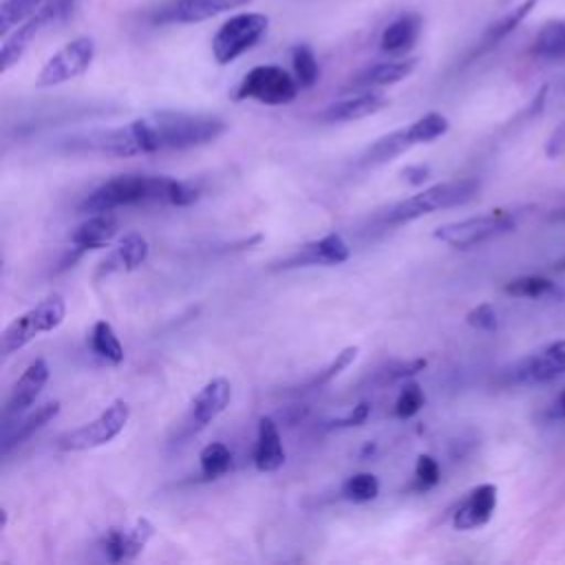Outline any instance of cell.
Returning <instances> with one entry per match:
<instances>
[{
    "instance_id": "cell-1",
    "label": "cell",
    "mask_w": 565,
    "mask_h": 565,
    "mask_svg": "<svg viewBox=\"0 0 565 565\" xmlns=\"http://www.w3.org/2000/svg\"><path fill=\"white\" fill-rule=\"evenodd\" d=\"M225 130L227 124L218 115L159 110L126 126L68 137L66 150L106 157H137L203 146L218 139Z\"/></svg>"
},
{
    "instance_id": "cell-2",
    "label": "cell",
    "mask_w": 565,
    "mask_h": 565,
    "mask_svg": "<svg viewBox=\"0 0 565 565\" xmlns=\"http://www.w3.org/2000/svg\"><path fill=\"white\" fill-rule=\"evenodd\" d=\"M196 199L199 188L188 181L152 174H119L104 181L90 194H86L84 201L77 205V212L99 214L141 203H166L183 207L194 203Z\"/></svg>"
},
{
    "instance_id": "cell-3",
    "label": "cell",
    "mask_w": 565,
    "mask_h": 565,
    "mask_svg": "<svg viewBox=\"0 0 565 565\" xmlns=\"http://www.w3.org/2000/svg\"><path fill=\"white\" fill-rule=\"evenodd\" d=\"M479 188H481V183L475 177L435 183V185L424 188L422 192L391 205L384 214V223L386 225H402V223L415 221L419 216L433 214L437 210H448V207L463 205V203H468L477 196Z\"/></svg>"
},
{
    "instance_id": "cell-4",
    "label": "cell",
    "mask_w": 565,
    "mask_h": 565,
    "mask_svg": "<svg viewBox=\"0 0 565 565\" xmlns=\"http://www.w3.org/2000/svg\"><path fill=\"white\" fill-rule=\"evenodd\" d=\"M519 225L516 210H492L488 214L468 216L461 221L439 225L433 236L452 249H475L503 234L514 232Z\"/></svg>"
},
{
    "instance_id": "cell-5",
    "label": "cell",
    "mask_w": 565,
    "mask_h": 565,
    "mask_svg": "<svg viewBox=\"0 0 565 565\" xmlns=\"http://www.w3.org/2000/svg\"><path fill=\"white\" fill-rule=\"evenodd\" d=\"M66 316V302L60 294H51L44 300H40L35 307L24 311L22 316L13 318L0 338V351L4 358L26 347L31 340H35L40 333H49L57 329L64 322Z\"/></svg>"
},
{
    "instance_id": "cell-6",
    "label": "cell",
    "mask_w": 565,
    "mask_h": 565,
    "mask_svg": "<svg viewBox=\"0 0 565 565\" xmlns=\"http://www.w3.org/2000/svg\"><path fill=\"white\" fill-rule=\"evenodd\" d=\"M300 90L298 79L276 64H260L245 73L234 90V99H254L265 106H282L296 99Z\"/></svg>"
},
{
    "instance_id": "cell-7",
    "label": "cell",
    "mask_w": 565,
    "mask_h": 565,
    "mask_svg": "<svg viewBox=\"0 0 565 565\" xmlns=\"http://www.w3.org/2000/svg\"><path fill=\"white\" fill-rule=\"evenodd\" d=\"M130 419V406L126 399H113L95 419L64 433L57 439V448L64 452H79L99 448L113 441Z\"/></svg>"
},
{
    "instance_id": "cell-8",
    "label": "cell",
    "mask_w": 565,
    "mask_h": 565,
    "mask_svg": "<svg viewBox=\"0 0 565 565\" xmlns=\"http://www.w3.org/2000/svg\"><path fill=\"white\" fill-rule=\"evenodd\" d=\"M269 18L263 13H236L225 20L212 38V55L218 64H230L249 51L267 31Z\"/></svg>"
},
{
    "instance_id": "cell-9",
    "label": "cell",
    "mask_w": 565,
    "mask_h": 565,
    "mask_svg": "<svg viewBox=\"0 0 565 565\" xmlns=\"http://www.w3.org/2000/svg\"><path fill=\"white\" fill-rule=\"evenodd\" d=\"M93 57H95V42L86 35H79V38L66 42L60 51H55L44 62V66L38 73L35 84L40 88H49V86H57L68 79H75L88 71Z\"/></svg>"
},
{
    "instance_id": "cell-10",
    "label": "cell",
    "mask_w": 565,
    "mask_h": 565,
    "mask_svg": "<svg viewBox=\"0 0 565 565\" xmlns=\"http://www.w3.org/2000/svg\"><path fill=\"white\" fill-rule=\"evenodd\" d=\"M73 2L75 0H51V2H44L29 20L18 24L13 29V33H7L4 42H2V49H0V71L7 73L13 64H18L20 57L24 55V51L29 49V44L35 40V35L46 24H51L57 18H62L64 13H68Z\"/></svg>"
},
{
    "instance_id": "cell-11",
    "label": "cell",
    "mask_w": 565,
    "mask_h": 565,
    "mask_svg": "<svg viewBox=\"0 0 565 565\" xmlns=\"http://www.w3.org/2000/svg\"><path fill=\"white\" fill-rule=\"evenodd\" d=\"M349 245L338 232H329L316 241H309L280 260L271 263L269 269H298V267H333L349 260Z\"/></svg>"
},
{
    "instance_id": "cell-12",
    "label": "cell",
    "mask_w": 565,
    "mask_h": 565,
    "mask_svg": "<svg viewBox=\"0 0 565 565\" xmlns=\"http://www.w3.org/2000/svg\"><path fill=\"white\" fill-rule=\"evenodd\" d=\"M508 375L514 384H545L565 375V340H554L521 358L508 369Z\"/></svg>"
},
{
    "instance_id": "cell-13",
    "label": "cell",
    "mask_w": 565,
    "mask_h": 565,
    "mask_svg": "<svg viewBox=\"0 0 565 565\" xmlns=\"http://www.w3.org/2000/svg\"><path fill=\"white\" fill-rule=\"evenodd\" d=\"M154 532V525L146 516H139L130 527H108L99 539V547L110 563L132 561L143 552Z\"/></svg>"
},
{
    "instance_id": "cell-14",
    "label": "cell",
    "mask_w": 565,
    "mask_h": 565,
    "mask_svg": "<svg viewBox=\"0 0 565 565\" xmlns=\"http://www.w3.org/2000/svg\"><path fill=\"white\" fill-rule=\"evenodd\" d=\"M51 377V369L49 362L44 358H35L24 371L22 375L15 380V384L11 386V393L4 402V411L2 417L4 422L20 417L24 411H29V406L40 397L42 388L46 386Z\"/></svg>"
},
{
    "instance_id": "cell-15",
    "label": "cell",
    "mask_w": 565,
    "mask_h": 565,
    "mask_svg": "<svg viewBox=\"0 0 565 565\" xmlns=\"http://www.w3.org/2000/svg\"><path fill=\"white\" fill-rule=\"evenodd\" d=\"M497 510V486L479 483L475 486L452 512V527L459 532L483 527Z\"/></svg>"
},
{
    "instance_id": "cell-16",
    "label": "cell",
    "mask_w": 565,
    "mask_h": 565,
    "mask_svg": "<svg viewBox=\"0 0 565 565\" xmlns=\"http://www.w3.org/2000/svg\"><path fill=\"white\" fill-rule=\"evenodd\" d=\"M388 106V97L377 90H362L351 97H344L340 102L329 104L324 110L316 115L322 124H344V121H358L364 117H371Z\"/></svg>"
},
{
    "instance_id": "cell-17",
    "label": "cell",
    "mask_w": 565,
    "mask_h": 565,
    "mask_svg": "<svg viewBox=\"0 0 565 565\" xmlns=\"http://www.w3.org/2000/svg\"><path fill=\"white\" fill-rule=\"evenodd\" d=\"M415 66H417L415 57L393 60V62H377V64H371V66L358 71L344 84L342 90L362 93V90H371V88H377V86H391V84H397V82L406 79L415 71Z\"/></svg>"
},
{
    "instance_id": "cell-18",
    "label": "cell",
    "mask_w": 565,
    "mask_h": 565,
    "mask_svg": "<svg viewBox=\"0 0 565 565\" xmlns=\"http://www.w3.org/2000/svg\"><path fill=\"white\" fill-rule=\"evenodd\" d=\"M60 402L53 399V402H46L42 406H38L35 411L22 415V417H15V419H9L4 422L2 426V439H0V450L2 455H9L15 446L24 444L33 433H38L40 428H44L53 417H57L60 413Z\"/></svg>"
},
{
    "instance_id": "cell-19",
    "label": "cell",
    "mask_w": 565,
    "mask_h": 565,
    "mask_svg": "<svg viewBox=\"0 0 565 565\" xmlns=\"http://www.w3.org/2000/svg\"><path fill=\"white\" fill-rule=\"evenodd\" d=\"M232 399V384L225 377H214L201 386V391L190 402V422L196 428L207 426L216 419Z\"/></svg>"
},
{
    "instance_id": "cell-20",
    "label": "cell",
    "mask_w": 565,
    "mask_h": 565,
    "mask_svg": "<svg viewBox=\"0 0 565 565\" xmlns=\"http://www.w3.org/2000/svg\"><path fill=\"white\" fill-rule=\"evenodd\" d=\"M146 258H148V241L137 232H128L106 254V258L99 260L97 278L106 274H117V271H135L137 267L143 265Z\"/></svg>"
},
{
    "instance_id": "cell-21",
    "label": "cell",
    "mask_w": 565,
    "mask_h": 565,
    "mask_svg": "<svg viewBox=\"0 0 565 565\" xmlns=\"http://www.w3.org/2000/svg\"><path fill=\"white\" fill-rule=\"evenodd\" d=\"M285 446L278 433L276 422L269 415H263L258 419L256 430V444H254V466L258 472H276L285 466Z\"/></svg>"
},
{
    "instance_id": "cell-22",
    "label": "cell",
    "mask_w": 565,
    "mask_h": 565,
    "mask_svg": "<svg viewBox=\"0 0 565 565\" xmlns=\"http://www.w3.org/2000/svg\"><path fill=\"white\" fill-rule=\"evenodd\" d=\"M117 230H119V223L110 212L90 214L84 223H79L71 232V245L82 252L104 249L113 243V238L117 236Z\"/></svg>"
},
{
    "instance_id": "cell-23",
    "label": "cell",
    "mask_w": 565,
    "mask_h": 565,
    "mask_svg": "<svg viewBox=\"0 0 565 565\" xmlns=\"http://www.w3.org/2000/svg\"><path fill=\"white\" fill-rule=\"evenodd\" d=\"M247 2H252V0H174L163 11L161 20L192 24V22H201V20L214 18L218 13H225L230 9H238Z\"/></svg>"
},
{
    "instance_id": "cell-24",
    "label": "cell",
    "mask_w": 565,
    "mask_h": 565,
    "mask_svg": "<svg viewBox=\"0 0 565 565\" xmlns=\"http://www.w3.org/2000/svg\"><path fill=\"white\" fill-rule=\"evenodd\" d=\"M415 146V141L408 135V128H397L388 135H382L380 139H375L371 146H366V150L358 157V166L362 168H373V166H382L393 161L395 157L404 154L406 150H411Z\"/></svg>"
},
{
    "instance_id": "cell-25",
    "label": "cell",
    "mask_w": 565,
    "mask_h": 565,
    "mask_svg": "<svg viewBox=\"0 0 565 565\" xmlns=\"http://www.w3.org/2000/svg\"><path fill=\"white\" fill-rule=\"evenodd\" d=\"M422 31V18L417 13H402L395 18L380 35V51L382 53H406L415 46Z\"/></svg>"
},
{
    "instance_id": "cell-26",
    "label": "cell",
    "mask_w": 565,
    "mask_h": 565,
    "mask_svg": "<svg viewBox=\"0 0 565 565\" xmlns=\"http://www.w3.org/2000/svg\"><path fill=\"white\" fill-rule=\"evenodd\" d=\"M536 2H539V0H523V2H519L516 7H512L510 11H505L499 20H494V22L486 29V33L481 35L479 46L475 49V55H481V53L490 51L492 46H497L501 40H505V38L532 13V9L536 7Z\"/></svg>"
},
{
    "instance_id": "cell-27",
    "label": "cell",
    "mask_w": 565,
    "mask_h": 565,
    "mask_svg": "<svg viewBox=\"0 0 565 565\" xmlns=\"http://www.w3.org/2000/svg\"><path fill=\"white\" fill-rule=\"evenodd\" d=\"M532 55L545 62H565V18L545 22L534 42H532Z\"/></svg>"
},
{
    "instance_id": "cell-28",
    "label": "cell",
    "mask_w": 565,
    "mask_h": 565,
    "mask_svg": "<svg viewBox=\"0 0 565 565\" xmlns=\"http://www.w3.org/2000/svg\"><path fill=\"white\" fill-rule=\"evenodd\" d=\"M90 349L97 358H102L108 364H121L124 362V347L108 320H97L88 335Z\"/></svg>"
},
{
    "instance_id": "cell-29",
    "label": "cell",
    "mask_w": 565,
    "mask_h": 565,
    "mask_svg": "<svg viewBox=\"0 0 565 565\" xmlns=\"http://www.w3.org/2000/svg\"><path fill=\"white\" fill-rule=\"evenodd\" d=\"M426 360L424 358H415V360H391L386 364H382L380 369H375L369 377V382L373 386H388L395 382H406L408 377L417 375L419 371L426 369Z\"/></svg>"
},
{
    "instance_id": "cell-30",
    "label": "cell",
    "mask_w": 565,
    "mask_h": 565,
    "mask_svg": "<svg viewBox=\"0 0 565 565\" xmlns=\"http://www.w3.org/2000/svg\"><path fill=\"white\" fill-rule=\"evenodd\" d=\"M199 466H201V477L212 481L221 479L232 470V452L223 441H212L201 448L199 452Z\"/></svg>"
},
{
    "instance_id": "cell-31",
    "label": "cell",
    "mask_w": 565,
    "mask_h": 565,
    "mask_svg": "<svg viewBox=\"0 0 565 565\" xmlns=\"http://www.w3.org/2000/svg\"><path fill=\"white\" fill-rule=\"evenodd\" d=\"M503 291L508 296H514V298H532V300H539V298H547V296H554L558 289H556V282H552L550 278L545 276H519V278H512L503 285Z\"/></svg>"
},
{
    "instance_id": "cell-32",
    "label": "cell",
    "mask_w": 565,
    "mask_h": 565,
    "mask_svg": "<svg viewBox=\"0 0 565 565\" xmlns=\"http://www.w3.org/2000/svg\"><path fill=\"white\" fill-rule=\"evenodd\" d=\"M340 494H342V499H347L351 503H369V501L377 499L380 481L371 472H355L342 481Z\"/></svg>"
},
{
    "instance_id": "cell-33",
    "label": "cell",
    "mask_w": 565,
    "mask_h": 565,
    "mask_svg": "<svg viewBox=\"0 0 565 565\" xmlns=\"http://www.w3.org/2000/svg\"><path fill=\"white\" fill-rule=\"evenodd\" d=\"M406 128H408L411 139H413L415 146H417V143H430V141L444 137V135L448 132V128H450V121H448L446 115L430 110V113L422 115L419 119H415V121H413L411 126H406Z\"/></svg>"
},
{
    "instance_id": "cell-34",
    "label": "cell",
    "mask_w": 565,
    "mask_h": 565,
    "mask_svg": "<svg viewBox=\"0 0 565 565\" xmlns=\"http://www.w3.org/2000/svg\"><path fill=\"white\" fill-rule=\"evenodd\" d=\"M46 0H4L0 4V35L29 20Z\"/></svg>"
},
{
    "instance_id": "cell-35",
    "label": "cell",
    "mask_w": 565,
    "mask_h": 565,
    "mask_svg": "<svg viewBox=\"0 0 565 565\" xmlns=\"http://www.w3.org/2000/svg\"><path fill=\"white\" fill-rule=\"evenodd\" d=\"M291 66H294V77L298 79L300 88H311L320 77L318 60H316L311 46H307V44H296L291 49Z\"/></svg>"
},
{
    "instance_id": "cell-36",
    "label": "cell",
    "mask_w": 565,
    "mask_h": 565,
    "mask_svg": "<svg viewBox=\"0 0 565 565\" xmlns=\"http://www.w3.org/2000/svg\"><path fill=\"white\" fill-rule=\"evenodd\" d=\"M358 353H360V349H358L355 344L344 347L340 353H335V358H333L324 369H320L311 380H307V382L302 384V388H320V386L329 384L331 380H335L342 371H347V369L353 364V360L358 358Z\"/></svg>"
},
{
    "instance_id": "cell-37",
    "label": "cell",
    "mask_w": 565,
    "mask_h": 565,
    "mask_svg": "<svg viewBox=\"0 0 565 565\" xmlns=\"http://www.w3.org/2000/svg\"><path fill=\"white\" fill-rule=\"evenodd\" d=\"M441 481V468L437 463V459L428 452H422L415 461V470H413V481L408 486L411 492H426L430 488H435Z\"/></svg>"
},
{
    "instance_id": "cell-38",
    "label": "cell",
    "mask_w": 565,
    "mask_h": 565,
    "mask_svg": "<svg viewBox=\"0 0 565 565\" xmlns=\"http://www.w3.org/2000/svg\"><path fill=\"white\" fill-rule=\"evenodd\" d=\"M426 402V395L422 391V386L413 380H406L397 393V399H395V406H393V415L399 417V419H408L413 415H417L422 411Z\"/></svg>"
},
{
    "instance_id": "cell-39",
    "label": "cell",
    "mask_w": 565,
    "mask_h": 565,
    "mask_svg": "<svg viewBox=\"0 0 565 565\" xmlns=\"http://www.w3.org/2000/svg\"><path fill=\"white\" fill-rule=\"evenodd\" d=\"M466 322L472 327V329H479V331H497L499 329V318H497V311L490 302H481L477 307H472L468 313H466Z\"/></svg>"
},
{
    "instance_id": "cell-40",
    "label": "cell",
    "mask_w": 565,
    "mask_h": 565,
    "mask_svg": "<svg viewBox=\"0 0 565 565\" xmlns=\"http://www.w3.org/2000/svg\"><path fill=\"white\" fill-rule=\"evenodd\" d=\"M369 413H371V404H369V402H360V404H355L347 415L335 417V419H329V422H327V428L333 430V428H353V426H362V424L369 419Z\"/></svg>"
},
{
    "instance_id": "cell-41",
    "label": "cell",
    "mask_w": 565,
    "mask_h": 565,
    "mask_svg": "<svg viewBox=\"0 0 565 565\" xmlns=\"http://www.w3.org/2000/svg\"><path fill=\"white\" fill-rule=\"evenodd\" d=\"M545 154L550 159H558L565 154V119L550 132L545 141Z\"/></svg>"
},
{
    "instance_id": "cell-42",
    "label": "cell",
    "mask_w": 565,
    "mask_h": 565,
    "mask_svg": "<svg viewBox=\"0 0 565 565\" xmlns=\"http://www.w3.org/2000/svg\"><path fill=\"white\" fill-rule=\"evenodd\" d=\"M399 174H402L411 185H422V183L430 177V166H426V163H413V166H406Z\"/></svg>"
},
{
    "instance_id": "cell-43",
    "label": "cell",
    "mask_w": 565,
    "mask_h": 565,
    "mask_svg": "<svg viewBox=\"0 0 565 565\" xmlns=\"http://www.w3.org/2000/svg\"><path fill=\"white\" fill-rule=\"evenodd\" d=\"M547 218H550V221H554V223H565V205H563V207H558V210H554Z\"/></svg>"
},
{
    "instance_id": "cell-44",
    "label": "cell",
    "mask_w": 565,
    "mask_h": 565,
    "mask_svg": "<svg viewBox=\"0 0 565 565\" xmlns=\"http://www.w3.org/2000/svg\"><path fill=\"white\" fill-rule=\"evenodd\" d=\"M556 411H558V417L565 419V388H563V393H561V397L556 402Z\"/></svg>"
},
{
    "instance_id": "cell-45",
    "label": "cell",
    "mask_w": 565,
    "mask_h": 565,
    "mask_svg": "<svg viewBox=\"0 0 565 565\" xmlns=\"http://www.w3.org/2000/svg\"><path fill=\"white\" fill-rule=\"evenodd\" d=\"M373 452H375V444H373V441H366V446L362 448L360 457H369V455H373Z\"/></svg>"
},
{
    "instance_id": "cell-46",
    "label": "cell",
    "mask_w": 565,
    "mask_h": 565,
    "mask_svg": "<svg viewBox=\"0 0 565 565\" xmlns=\"http://www.w3.org/2000/svg\"><path fill=\"white\" fill-rule=\"evenodd\" d=\"M554 269H556V271H565V254L554 263Z\"/></svg>"
},
{
    "instance_id": "cell-47",
    "label": "cell",
    "mask_w": 565,
    "mask_h": 565,
    "mask_svg": "<svg viewBox=\"0 0 565 565\" xmlns=\"http://www.w3.org/2000/svg\"><path fill=\"white\" fill-rule=\"evenodd\" d=\"M0 516H2V521H0V530H7V521H9V516H7V510H4V508L0 510Z\"/></svg>"
}]
</instances>
